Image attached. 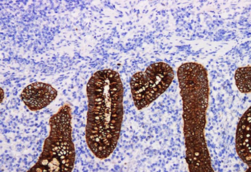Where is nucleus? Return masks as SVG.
I'll list each match as a JSON object with an SVG mask.
<instances>
[{
	"label": "nucleus",
	"mask_w": 251,
	"mask_h": 172,
	"mask_svg": "<svg viewBox=\"0 0 251 172\" xmlns=\"http://www.w3.org/2000/svg\"><path fill=\"white\" fill-rule=\"evenodd\" d=\"M235 85L240 92L244 94L251 93V66L239 68L235 73Z\"/></svg>",
	"instance_id": "obj_7"
},
{
	"label": "nucleus",
	"mask_w": 251,
	"mask_h": 172,
	"mask_svg": "<svg viewBox=\"0 0 251 172\" xmlns=\"http://www.w3.org/2000/svg\"><path fill=\"white\" fill-rule=\"evenodd\" d=\"M57 91L51 85L36 82L24 89L20 98L31 111L42 110L57 98Z\"/></svg>",
	"instance_id": "obj_5"
},
{
	"label": "nucleus",
	"mask_w": 251,
	"mask_h": 172,
	"mask_svg": "<svg viewBox=\"0 0 251 172\" xmlns=\"http://www.w3.org/2000/svg\"><path fill=\"white\" fill-rule=\"evenodd\" d=\"M86 91L87 146L96 158L106 159L117 146L124 115L120 75L111 69L98 71L87 82Z\"/></svg>",
	"instance_id": "obj_1"
},
{
	"label": "nucleus",
	"mask_w": 251,
	"mask_h": 172,
	"mask_svg": "<svg viewBox=\"0 0 251 172\" xmlns=\"http://www.w3.org/2000/svg\"><path fill=\"white\" fill-rule=\"evenodd\" d=\"M72 109L63 105L49 120L50 132L37 162L29 172H72L75 149L72 138Z\"/></svg>",
	"instance_id": "obj_3"
},
{
	"label": "nucleus",
	"mask_w": 251,
	"mask_h": 172,
	"mask_svg": "<svg viewBox=\"0 0 251 172\" xmlns=\"http://www.w3.org/2000/svg\"><path fill=\"white\" fill-rule=\"evenodd\" d=\"M174 75L171 66L163 62L152 64L144 71L134 74L130 88L136 108L142 110L149 106L169 88Z\"/></svg>",
	"instance_id": "obj_4"
},
{
	"label": "nucleus",
	"mask_w": 251,
	"mask_h": 172,
	"mask_svg": "<svg viewBox=\"0 0 251 172\" xmlns=\"http://www.w3.org/2000/svg\"><path fill=\"white\" fill-rule=\"evenodd\" d=\"M251 111V107L242 116L237 124L235 134V149L241 160L251 167V151L250 147Z\"/></svg>",
	"instance_id": "obj_6"
},
{
	"label": "nucleus",
	"mask_w": 251,
	"mask_h": 172,
	"mask_svg": "<svg viewBox=\"0 0 251 172\" xmlns=\"http://www.w3.org/2000/svg\"><path fill=\"white\" fill-rule=\"evenodd\" d=\"M183 101L186 161L191 172H214L205 137L206 113L209 99L207 69L197 62H187L177 71Z\"/></svg>",
	"instance_id": "obj_2"
}]
</instances>
